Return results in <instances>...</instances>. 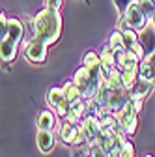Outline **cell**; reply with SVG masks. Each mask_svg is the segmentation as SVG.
<instances>
[{
    "label": "cell",
    "mask_w": 155,
    "mask_h": 157,
    "mask_svg": "<svg viewBox=\"0 0 155 157\" xmlns=\"http://www.w3.org/2000/svg\"><path fill=\"white\" fill-rule=\"evenodd\" d=\"M32 34L43 39L47 45L56 43L62 36V15L58 10L45 8L37 11L32 19Z\"/></svg>",
    "instance_id": "obj_1"
},
{
    "label": "cell",
    "mask_w": 155,
    "mask_h": 157,
    "mask_svg": "<svg viewBox=\"0 0 155 157\" xmlns=\"http://www.w3.org/2000/svg\"><path fill=\"white\" fill-rule=\"evenodd\" d=\"M110 92H112V90H110L108 84L103 81L101 86H99V90H97V94L93 95V101L97 103L99 107H107V105H108V99H110Z\"/></svg>",
    "instance_id": "obj_21"
},
{
    "label": "cell",
    "mask_w": 155,
    "mask_h": 157,
    "mask_svg": "<svg viewBox=\"0 0 155 157\" xmlns=\"http://www.w3.org/2000/svg\"><path fill=\"white\" fill-rule=\"evenodd\" d=\"M67 99L66 97V92H64V88H51L49 92H47V105L51 107V109H58L64 101Z\"/></svg>",
    "instance_id": "obj_18"
},
{
    "label": "cell",
    "mask_w": 155,
    "mask_h": 157,
    "mask_svg": "<svg viewBox=\"0 0 155 157\" xmlns=\"http://www.w3.org/2000/svg\"><path fill=\"white\" fill-rule=\"evenodd\" d=\"M108 47H110L112 51H116V52L123 51V49H125V43H123V32L114 30V32L110 34V37H108Z\"/></svg>",
    "instance_id": "obj_22"
},
{
    "label": "cell",
    "mask_w": 155,
    "mask_h": 157,
    "mask_svg": "<svg viewBox=\"0 0 155 157\" xmlns=\"http://www.w3.org/2000/svg\"><path fill=\"white\" fill-rule=\"evenodd\" d=\"M155 82L153 81H148V78H142L138 77V81L134 82L131 88H129V95H131V101H144L146 97L151 94Z\"/></svg>",
    "instance_id": "obj_6"
},
{
    "label": "cell",
    "mask_w": 155,
    "mask_h": 157,
    "mask_svg": "<svg viewBox=\"0 0 155 157\" xmlns=\"http://www.w3.org/2000/svg\"><path fill=\"white\" fill-rule=\"evenodd\" d=\"M79 125H81V124H79ZM79 125H73V124H69V122H66V120L58 125V136L62 139L64 144L73 146V142H75V139H77V133H79Z\"/></svg>",
    "instance_id": "obj_12"
},
{
    "label": "cell",
    "mask_w": 155,
    "mask_h": 157,
    "mask_svg": "<svg viewBox=\"0 0 155 157\" xmlns=\"http://www.w3.org/2000/svg\"><path fill=\"white\" fill-rule=\"evenodd\" d=\"M105 82L108 84L110 90H118V88H123V81H122V71L116 67L107 78H105Z\"/></svg>",
    "instance_id": "obj_24"
},
{
    "label": "cell",
    "mask_w": 155,
    "mask_h": 157,
    "mask_svg": "<svg viewBox=\"0 0 155 157\" xmlns=\"http://www.w3.org/2000/svg\"><path fill=\"white\" fill-rule=\"evenodd\" d=\"M73 81H75L77 86H79L81 95L84 97V99H93V95L97 94L101 82L105 81V77H103L101 69H90L86 66H81L75 71Z\"/></svg>",
    "instance_id": "obj_2"
},
{
    "label": "cell",
    "mask_w": 155,
    "mask_h": 157,
    "mask_svg": "<svg viewBox=\"0 0 155 157\" xmlns=\"http://www.w3.org/2000/svg\"><path fill=\"white\" fill-rule=\"evenodd\" d=\"M81 125H82V129H84V133L88 136V142L93 144L95 140H97L99 133H101V120L97 116H86L81 122Z\"/></svg>",
    "instance_id": "obj_11"
},
{
    "label": "cell",
    "mask_w": 155,
    "mask_h": 157,
    "mask_svg": "<svg viewBox=\"0 0 155 157\" xmlns=\"http://www.w3.org/2000/svg\"><path fill=\"white\" fill-rule=\"evenodd\" d=\"M116 58H118V69L123 71V69H131V67H138L140 66V58L134 51H129V49H123L120 52H116Z\"/></svg>",
    "instance_id": "obj_10"
},
{
    "label": "cell",
    "mask_w": 155,
    "mask_h": 157,
    "mask_svg": "<svg viewBox=\"0 0 155 157\" xmlns=\"http://www.w3.org/2000/svg\"><path fill=\"white\" fill-rule=\"evenodd\" d=\"M47 54H49V45L40 37H32L30 41L25 47V58L30 64H43L47 60Z\"/></svg>",
    "instance_id": "obj_4"
},
{
    "label": "cell",
    "mask_w": 155,
    "mask_h": 157,
    "mask_svg": "<svg viewBox=\"0 0 155 157\" xmlns=\"http://www.w3.org/2000/svg\"><path fill=\"white\" fill-rule=\"evenodd\" d=\"M151 25H153V28H155V15H153V19H151Z\"/></svg>",
    "instance_id": "obj_32"
},
{
    "label": "cell",
    "mask_w": 155,
    "mask_h": 157,
    "mask_svg": "<svg viewBox=\"0 0 155 157\" xmlns=\"http://www.w3.org/2000/svg\"><path fill=\"white\" fill-rule=\"evenodd\" d=\"M64 92H66V97H67V99H69L71 103H75V101L82 99L81 90H79V86L75 84V81H69V82H66V84H64Z\"/></svg>",
    "instance_id": "obj_23"
},
{
    "label": "cell",
    "mask_w": 155,
    "mask_h": 157,
    "mask_svg": "<svg viewBox=\"0 0 155 157\" xmlns=\"http://www.w3.org/2000/svg\"><path fill=\"white\" fill-rule=\"evenodd\" d=\"M140 77V66L138 67H131V69H123L122 71V81H123V88H131Z\"/></svg>",
    "instance_id": "obj_19"
},
{
    "label": "cell",
    "mask_w": 155,
    "mask_h": 157,
    "mask_svg": "<svg viewBox=\"0 0 155 157\" xmlns=\"http://www.w3.org/2000/svg\"><path fill=\"white\" fill-rule=\"evenodd\" d=\"M112 2H114L116 10H118V15H123L127 11V8L134 2V0H112Z\"/></svg>",
    "instance_id": "obj_26"
},
{
    "label": "cell",
    "mask_w": 155,
    "mask_h": 157,
    "mask_svg": "<svg viewBox=\"0 0 155 157\" xmlns=\"http://www.w3.org/2000/svg\"><path fill=\"white\" fill-rule=\"evenodd\" d=\"M140 43H142V47H144V52L146 54H149V52H153L155 51V28H153V25L149 23L142 32H140Z\"/></svg>",
    "instance_id": "obj_16"
},
{
    "label": "cell",
    "mask_w": 155,
    "mask_h": 157,
    "mask_svg": "<svg viewBox=\"0 0 155 157\" xmlns=\"http://www.w3.org/2000/svg\"><path fill=\"white\" fill-rule=\"evenodd\" d=\"M64 4V0H45V8H51V10H60Z\"/></svg>",
    "instance_id": "obj_31"
},
{
    "label": "cell",
    "mask_w": 155,
    "mask_h": 157,
    "mask_svg": "<svg viewBox=\"0 0 155 157\" xmlns=\"http://www.w3.org/2000/svg\"><path fill=\"white\" fill-rule=\"evenodd\" d=\"M71 157H90V144H86V146H73Z\"/></svg>",
    "instance_id": "obj_25"
},
{
    "label": "cell",
    "mask_w": 155,
    "mask_h": 157,
    "mask_svg": "<svg viewBox=\"0 0 155 157\" xmlns=\"http://www.w3.org/2000/svg\"><path fill=\"white\" fill-rule=\"evenodd\" d=\"M90 157H108V153L97 142H93V144H90Z\"/></svg>",
    "instance_id": "obj_27"
},
{
    "label": "cell",
    "mask_w": 155,
    "mask_h": 157,
    "mask_svg": "<svg viewBox=\"0 0 155 157\" xmlns=\"http://www.w3.org/2000/svg\"><path fill=\"white\" fill-rule=\"evenodd\" d=\"M101 73H103V77L107 78L116 67H118V58H116V51H112L110 47H108V43L101 49Z\"/></svg>",
    "instance_id": "obj_9"
},
{
    "label": "cell",
    "mask_w": 155,
    "mask_h": 157,
    "mask_svg": "<svg viewBox=\"0 0 155 157\" xmlns=\"http://www.w3.org/2000/svg\"><path fill=\"white\" fill-rule=\"evenodd\" d=\"M120 157H134V146L131 144V140L123 142V148L120 151Z\"/></svg>",
    "instance_id": "obj_30"
},
{
    "label": "cell",
    "mask_w": 155,
    "mask_h": 157,
    "mask_svg": "<svg viewBox=\"0 0 155 157\" xmlns=\"http://www.w3.org/2000/svg\"><path fill=\"white\" fill-rule=\"evenodd\" d=\"M144 157H153V155H151V153H148V155H144Z\"/></svg>",
    "instance_id": "obj_33"
},
{
    "label": "cell",
    "mask_w": 155,
    "mask_h": 157,
    "mask_svg": "<svg viewBox=\"0 0 155 157\" xmlns=\"http://www.w3.org/2000/svg\"><path fill=\"white\" fill-rule=\"evenodd\" d=\"M69 110H71V101H69V99H66V101H64L60 107L56 109V114H58V116H60L62 120H64V118L69 114Z\"/></svg>",
    "instance_id": "obj_29"
},
{
    "label": "cell",
    "mask_w": 155,
    "mask_h": 157,
    "mask_svg": "<svg viewBox=\"0 0 155 157\" xmlns=\"http://www.w3.org/2000/svg\"><path fill=\"white\" fill-rule=\"evenodd\" d=\"M131 101V95L127 88H118L110 92V99H108V109L112 110V114H118L127 103Z\"/></svg>",
    "instance_id": "obj_7"
},
{
    "label": "cell",
    "mask_w": 155,
    "mask_h": 157,
    "mask_svg": "<svg viewBox=\"0 0 155 157\" xmlns=\"http://www.w3.org/2000/svg\"><path fill=\"white\" fill-rule=\"evenodd\" d=\"M123 17H125L127 26H129V28H133V30H137V32H142V30L149 25L148 15H146V13H144V10L138 6L137 0H134V2L127 8V11L123 13Z\"/></svg>",
    "instance_id": "obj_5"
},
{
    "label": "cell",
    "mask_w": 155,
    "mask_h": 157,
    "mask_svg": "<svg viewBox=\"0 0 155 157\" xmlns=\"http://www.w3.org/2000/svg\"><path fill=\"white\" fill-rule=\"evenodd\" d=\"M86 144H90V142H88V136H86L82 125H79V133H77V139H75L73 146H86Z\"/></svg>",
    "instance_id": "obj_28"
},
{
    "label": "cell",
    "mask_w": 155,
    "mask_h": 157,
    "mask_svg": "<svg viewBox=\"0 0 155 157\" xmlns=\"http://www.w3.org/2000/svg\"><path fill=\"white\" fill-rule=\"evenodd\" d=\"M116 118H118V124L123 127V131L127 133V136H133L137 133V129H138V110L134 109L133 101H129L118 114H116Z\"/></svg>",
    "instance_id": "obj_3"
},
{
    "label": "cell",
    "mask_w": 155,
    "mask_h": 157,
    "mask_svg": "<svg viewBox=\"0 0 155 157\" xmlns=\"http://www.w3.org/2000/svg\"><path fill=\"white\" fill-rule=\"evenodd\" d=\"M23 36H25V25H23V21H21V19H9V21H8V36L6 37L19 45V43H21V39H23Z\"/></svg>",
    "instance_id": "obj_13"
},
{
    "label": "cell",
    "mask_w": 155,
    "mask_h": 157,
    "mask_svg": "<svg viewBox=\"0 0 155 157\" xmlns=\"http://www.w3.org/2000/svg\"><path fill=\"white\" fill-rule=\"evenodd\" d=\"M56 110L54 109H47L43 112H40L37 118V129H54L56 125Z\"/></svg>",
    "instance_id": "obj_17"
},
{
    "label": "cell",
    "mask_w": 155,
    "mask_h": 157,
    "mask_svg": "<svg viewBox=\"0 0 155 157\" xmlns=\"http://www.w3.org/2000/svg\"><path fill=\"white\" fill-rule=\"evenodd\" d=\"M82 66L90 69H101V54L97 51H88L82 56Z\"/></svg>",
    "instance_id": "obj_20"
},
{
    "label": "cell",
    "mask_w": 155,
    "mask_h": 157,
    "mask_svg": "<svg viewBox=\"0 0 155 157\" xmlns=\"http://www.w3.org/2000/svg\"><path fill=\"white\" fill-rule=\"evenodd\" d=\"M140 77L155 82V51L146 54L144 60L140 62Z\"/></svg>",
    "instance_id": "obj_14"
},
{
    "label": "cell",
    "mask_w": 155,
    "mask_h": 157,
    "mask_svg": "<svg viewBox=\"0 0 155 157\" xmlns=\"http://www.w3.org/2000/svg\"><path fill=\"white\" fill-rule=\"evenodd\" d=\"M36 142H37V148H40L41 153H51L54 150V144H56V135L52 129H37V135H36Z\"/></svg>",
    "instance_id": "obj_8"
},
{
    "label": "cell",
    "mask_w": 155,
    "mask_h": 157,
    "mask_svg": "<svg viewBox=\"0 0 155 157\" xmlns=\"http://www.w3.org/2000/svg\"><path fill=\"white\" fill-rule=\"evenodd\" d=\"M17 43L11 41V39H2V43H0V56H2V62L4 64H11L15 58H17Z\"/></svg>",
    "instance_id": "obj_15"
}]
</instances>
